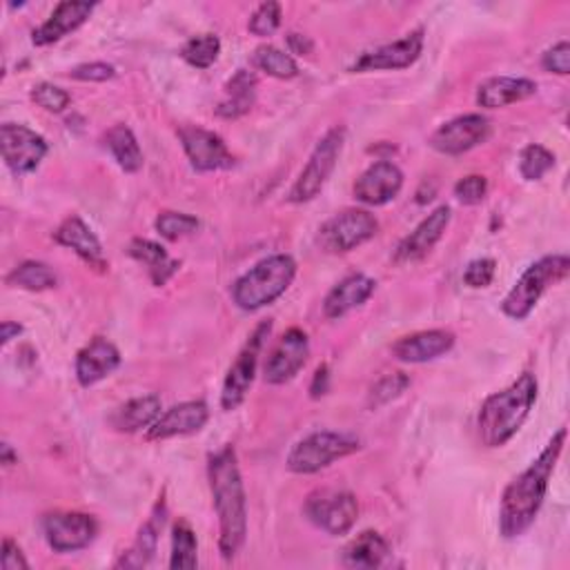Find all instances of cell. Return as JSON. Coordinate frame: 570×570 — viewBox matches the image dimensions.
I'll return each instance as SVG.
<instances>
[{"mask_svg": "<svg viewBox=\"0 0 570 570\" xmlns=\"http://www.w3.org/2000/svg\"><path fill=\"white\" fill-rule=\"evenodd\" d=\"M310 357V339L302 328H291L288 332H283V337L276 341L272 348L263 377L272 386H281L293 381L302 368L308 363Z\"/></svg>", "mask_w": 570, "mask_h": 570, "instance_id": "obj_15", "label": "cell"}, {"mask_svg": "<svg viewBox=\"0 0 570 570\" xmlns=\"http://www.w3.org/2000/svg\"><path fill=\"white\" fill-rule=\"evenodd\" d=\"M328 390H330V368H328V363H321L315 370V377L310 383V397L321 399L324 394H328Z\"/></svg>", "mask_w": 570, "mask_h": 570, "instance_id": "obj_46", "label": "cell"}, {"mask_svg": "<svg viewBox=\"0 0 570 570\" xmlns=\"http://www.w3.org/2000/svg\"><path fill=\"white\" fill-rule=\"evenodd\" d=\"M210 410L203 401H183L166 410L150 428H148V442H163L172 437H186L199 433L208 423Z\"/></svg>", "mask_w": 570, "mask_h": 570, "instance_id": "obj_17", "label": "cell"}, {"mask_svg": "<svg viewBox=\"0 0 570 570\" xmlns=\"http://www.w3.org/2000/svg\"><path fill=\"white\" fill-rule=\"evenodd\" d=\"M541 67L546 72L559 74V76L570 74V45H568V41H561V43L552 45L550 50H546V54L541 56Z\"/></svg>", "mask_w": 570, "mask_h": 570, "instance_id": "obj_43", "label": "cell"}, {"mask_svg": "<svg viewBox=\"0 0 570 570\" xmlns=\"http://www.w3.org/2000/svg\"><path fill=\"white\" fill-rule=\"evenodd\" d=\"M537 94V83L530 78H515V76H495L479 85L477 89V105L486 109L508 107L513 103H521Z\"/></svg>", "mask_w": 570, "mask_h": 570, "instance_id": "obj_25", "label": "cell"}, {"mask_svg": "<svg viewBox=\"0 0 570 570\" xmlns=\"http://www.w3.org/2000/svg\"><path fill=\"white\" fill-rule=\"evenodd\" d=\"M118 366H120L118 348L112 341L96 337L76 355V379L83 388H92L98 381L107 379Z\"/></svg>", "mask_w": 570, "mask_h": 570, "instance_id": "obj_22", "label": "cell"}, {"mask_svg": "<svg viewBox=\"0 0 570 570\" xmlns=\"http://www.w3.org/2000/svg\"><path fill=\"white\" fill-rule=\"evenodd\" d=\"M537 379L530 372L517 377L502 392L490 394L477 414V435L486 448L506 446L528 419L537 401Z\"/></svg>", "mask_w": 570, "mask_h": 570, "instance_id": "obj_3", "label": "cell"}, {"mask_svg": "<svg viewBox=\"0 0 570 570\" xmlns=\"http://www.w3.org/2000/svg\"><path fill=\"white\" fill-rule=\"evenodd\" d=\"M374 291H377L374 278H370L361 272L348 274L328 293V297L324 302V315L328 319H341L348 313H352L355 308H361L374 295Z\"/></svg>", "mask_w": 570, "mask_h": 570, "instance_id": "obj_23", "label": "cell"}, {"mask_svg": "<svg viewBox=\"0 0 570 570\" xmlns=\"http://www.w3.org/2000/svg\"><path fill=\"white\" fill-rule=\"evenodd\" d=\"M163 403L159 394H142L129 399L112 414V425L118 433H138L148 428L163 414Z\"/></svg>", "mask_w": 570, "mask_h": 570, "instance_id": "obj_27", "label": "cell"}, {"mask_svg": "<svg viewBox=\"0 0 570 570\" xmlns=\"http://www.w3.org/2000/svg\"><path fill=\"white\" fill-rule=\"evenodd\" d=\"M568 274L570 258L566 254H552L535 261L526 267V272L513 285V291L502 302L504 315L515 321H524L535 310V306L539 304V299L550 285L563 281Z\"/></svg>", "mask_w": 570, "mask_h": 570, "instance_id": "obj_5", "label": "cell"}, {"mask_svg": "<svg viewBox=\"0 0 570 570\" xmlns=\"http://www.w3.org/2000/svg\"><path fill=\"white\" fill-rule=\"evenodd\" d=\"M256 101V74L250 70H239L228 83H225V96L217 107V114L221 118H239L252 109Z\"/></svg>", "mask_w": 570, "mask_h": 570, "instance_id": "obj_29", "label": "cell"}, {"mask_svg": "<svg viewBox=\"0 0 570 570\" xmlns=\"http://www.w3.org/2000/svg\"><path fill=\"white\" fill-rule=\"evenodd\" d=\"M403 188V172L390 161L372 163L355 183V199L363 205L379 208L397 199Z\"/></svg>", "mask_w": 570, "mask_h": 570, "instance_id": "obj_19", "label": "cell"}, {"mask_svg": "<svg viewBox=\"0 0 570 570\" xmlns=\"http://www.w3.org/2000/svg\"><path fill=\"white\" fill-rule=\"evenodd\" d=\"M451 208L448 205H440L437 210H433L428 214L394 250V263H412L423 258L428 252H431L442 236L446 234L448 225H451Z\"/></svg>", "mask_w": 570, "mask_h": 570, "instance_id": "obj_18", "label": "cell"}, {"mask_svg": "<svg viewBox=\"0 0 570 570\" xmlns=\"http://www.w3.org/2000/svg\"><path fill=\"white\" fill-rule=\"evenodd\" d=\"M166 515H168V508H166V502L161 499L155 513L150 515V519L140 526L131 548L123 552V557L116 561V568H142L152 561L159 546V535L166 524Z\"/></svg>", "mask_w": 570, "mask_h": 570, "instance_id": "obj_26", "label": "cell"}, {"mask_svg": "<svg viewBox=\"0 0 570 570\" xmlns=\"http://www.w3.org/2000/svg\"><path fill=\"white\" fill-rule=\"evenodd\" d=\"M127 252H129L131 258H136L138 263L148 267V274H150V278H152L157 288L166 285L181 267V261L172 258L163 245H159L155 241H148V239H134L129 243Z\"/></svg>", "mask_w": 570, "mask_h": 570, "instance_id": "obj_28", "label": "cell"}, {"mask_svg": "<svg viewBox=\"0 0 570 570\" xmlns=\"http://www.w3.org/2000/svg\"><path fill=\"white\" fill-rule=\"evenodd\" d=\"M423 28L412 30L403 39L374 48L366 54H361L355 65L350 67L352 72H379V70H405L414 65L423 52Z\"/></svg>", "mask_w": 570, "mask_h": 570, "instance_id": "obj_16", "label": "cell"}, {"mask_svg": "<svg viewBox=\"0 0 570 570\" xmlns=\"http://www.w3.org/2000/svg\"><path fill=\"white\" fill-rule=\"evenodd\" d=\"M379 232V221L368 210L350 208L344 212H337L332 219H328L319 228V245L328 254H348L357 250L359 245L374 239Z\"/></svg>", "mask_w": 570, "mask_h": 570, "instance_id": "obj_8", "label": "cell"}, {"mask_svg": "<svg viewBox=\"0 0 570 570\" xmlns=\"http://www.w3.org/2000/svg\"><path fill=\"white\" fill-rule=\"evenodd\" d=\"M254 65H256L261 72H265V74H270V76H274V78H281V81H291V78L299 76V65H297V61H295L291 54H285L283 50L274 48V45H261V48H256V52H254Z\"/></svg>", "mask_w": 570, "mask_h": 570, "instance_id": "obj_34", "label": "cell"}, {"mask_svg": "<svg viewBox=\"0 0 570 570\" xmlns=\"http://www.w3.org/2000/svg\"><path fill=\"white\" fill-rule=\"evenodd\" d=\"M43 532L54 552H76L96 539L98 524L85 513L56 510L43 517Z\"/></svg>", "mask_w": 570, "mask_h": 570, "instance_id": "obj_13", "label": "cell"}, {"mask_svg": "<svg viewBox=\"0 0 570 570\" xmlns=\"http://www.w3.org/2000/svg\"><path fill=\"white\" fill-rule=\"evenodd\" d=\"M490 136V120L482 114H464L440 125L431 136V148L446 157H460L475 150Z\"/></svg>", "mask_w": 570, "mask_h": 570, "instance_id": "obj_12", "label": "cell"}, {"mask_svg": "<svg viewBox=\"0 0 570 570\" xmlns=\"http://www.w3.org/2000/svg\"><path fill=\"white\" fill-rule=\"evenodd\" d=\"M488 194V181L482 175L464 177L455 183V197L464 205H479Z\"/></svg>", "mask_w": 570, "mask_h": 570, "instance_id": "obj_41", "label": "cell"}, {"mask_svg": "<svg viewBox=\"0 0 570 570\" xmlns=\"http://www.w3.org/2000/svg\"><path fill=\"white\" fill-rule=\"evenodd\" d=\"M208 479L219 517V550L223 559H234L247 535V495L232 446L210 455Z\"/></svg>", "mask_w": 570, "mask_h": 570, "instance_id": "obj_2", "label": "cell"}, {"mask_svg": "<svg viewBox=\"0 0 570 570\" xmlns=\"http://www.w3.org/2000/svg\"><path fill=\"white\" fill-rule=\"evenodd\" d=\"M495 272H497V263L495 258H475L468 263V267L464 270V283L468 285V288H488V285L493 283L495 278Z\"/></svg>", "mask_w": 570, "mask_h": 570, "instance_id": "obj_42", "label": "cell"}, {"mask_svg": "<svg viewBox=\"0 0 570 570\" xmlns=\"http://www.w3.org/2000/svg\"><path fill=\"white\" fill-rule=\"evenodd\" d=\"M295 276L297 261L291 254L267 256L234 281L232 302L245 313H256L288 293Z\"/></svg>", "mask_w": 570, "mask_h": 570, "instance_id": "obj_4", "label": "cell"}, {"mask_svg": "<svg viewBox=\"0 0 570 570\" xmlns=\"http://www.w3.org/2000/svg\"><path fill=\"white\" fill-rule=\"evenodd\" d=\"M72 78L85 83H105L116 76V67L109 63H83L70 72Z\"/></svg>", "mask_w": 570, "mask_h": 570, "instance_id": "obj_44", "label": "cell"}, {"mask_svg": "<svg viewBox=\"0 0 570 570\" xmlns=\"http://www.w3.org/2000/svg\"><path fill=\"white\" fill-rule=\"evenodd\" d=\"M552 168H555V155L550 150H546L543 146H537V142L524 148V152L519 157V175L526 181H539Z\"/></svg>", "mask_w": 570, "mask_h": 570, "instance_id": "obj_36", "label": "cell"}, {"mask_svg": "<svg viewBox=\"0 0 570 570\" xmlns=\"http://www.w3.org/2000/svg\"><path fill=\"white\" fill-rule=\"evenodd\" d=\"M179 138L190 166L197 172H219L234 168V157L217 131L203 129L199 125H186L179 129Z\"/></svg>", "mask_w": 570, "mask_h": 570, "instance_id": "obj_14", "label": "cell"}, {"mask_svg": "<svg viewBox=\"0 0 570 570\" xmlns=\"http://www.w3.org/2000/svg\"><path fill=\"white\" fill-rule=\"evenodd\" d=\"M32 101L43 107L45 112H52V114H61L65 107H70V101L72 96L61 89L59 85H52V83H39L34 85L32 89Z\"/></svg>", "mask_w": 570, "mask_h": 570, "instance_id": "obj_40", "label": "cell"}, {"mask_svg": "<svg viewBox=\"0 0 570 570\" xmlns=\"http://www.w3.org/2000/svg\"><path fill=\"white\" fill-rule=\"evenodd\" d=\"M410 388V377L405 372H392L381 377L368 394V405L370 408H381L394 399H399L405 390Z\"/></svg>", "mask_w": 570, "mask_h": 570, "instance_id": "obj_37", "label": "cell"}, {"mask_svg": "<svg viewBox=\"0 0 570 570\" xmlns=\"http://www.w3.org/2000/svg\"><path fill=\"white\" fill-rule=\"evenodd\" d=\"M8 283L12 285V288H21V291H30V293H43V291L56 288L59 276L43 261H25L8 274Z\"/></svg>", "mask_w": 570, "mask_h": 570, "instance_id": "obj_32", "label": "cell"}, {"mask_svg": "<svg viewBox=\"0 0 570 570\" xmlns=\"http://www.w3.org/2000/svg\"><path fill=\"white\" fill-rule=\"evenodd\" d=\"M270 330H272V321L258 324L254 328V332L250 335V339L245 341L243 350L239 352L236 361L230 366L225 381H223V390H221L223 410L232 412L245 401V397L254 383L256 368H258V355H261V348H263Z\"/></svg>", "mask_w": 570, "mask_h": 570, "instance_id": "obj_9", "label": "cell"}, {"mask_svg": "<svg viewBox=\"0 0 570 570\" xmlns=\"http://www.w3.org/2000/svg\"><path fill=\"white\" fill-rule=\"evenodd\" d=\"M221 54V41L217 34H199V36H192L183 50H181V56L188 65L197 67V70H208L217 63Z\"/></svg>", "mask_w": 570, "mask_h": 570, "instance_id": "obj_35", "label": "cell"}, {"mask_svg": "<svg viewBox=\"0 0 570 570\" xmlns=\"http://www.w3.org/2000/svg\"><path fill=\"white\" fill-rule=\"evenodd\" d=\"M288 48H291V52H293V54L308 56V54H313L315 43L310 41V36H304V34H291V36H288Z\"/></svg>", "mask_w": 570, "mask_h": 570, "instance_id": "obj_47", "label": "cell"}, {"mask_svg": "<svg viewBox=\"0 0 570 570\" xmlns=\"http://www.w3.org/2000/svg\"><path fill=\"white\" fill-rule=\"evenodd\" d=\"M0 460H3V464H6V466H14V464H19V455L14 453V448H12L10 444H3V446H0Z\"/></svg>", "mask_w": 570, "mask_h": 570, "instance_id": "obj_49", "label": "cell"}, {"mask_svg": "<svg viewBox=\"0 0 570 570\" xmlns=\"http://www.w3.org/2000/svg\"><path fill=\"white\" fill-rule=\"evenodd\" d=\"M107 148L118 163V168L127 175H136L142 168V152L134 131L127 125H114L105 136Z\"/></svg>", "mask_w": 570, "mask_h": 570, "instance_id": "obj_31", "label": "cell"}, {"mask_svg": "<svg viewBox=\"0 0 570 570\" xmlns=\"http://www.w3.org/2000/svg\"><path fill=\"white\" fill-rule=\"evenodd\" d=\"M3 568L6 570H28L30 568V561L25 559L21 546L12 537L3 539Z\"/></svg>", "mask_w": 570, "mask_h": 570, "instance_id": "obj_45", "label": "cell"}, {"mask_svg": "<svg viewBox=\"0 0 570 570\" xmlns=\"http://www.w3.org/2000/svg\"><path fill=\"white\" fill-rule=\"evenodd\" d=\"M0 150H3L6 166L17 175H32L48 157V140L19 123H3L0 127Z\"/></svg>", "mask_w": 570, "mask_h": 570, "instance_id": "obj_11", "label": "cell"}, {"mask_svg": "<svg viewBox=\"0 0 570 570\" xmlns=\"http://www.w3.org/2000/svg\"><path fill=\"white\" fill-rule=\"evenodd\" d=\"M157 232L168 241H179L199 230V219L186 212H161L155 223Z\"/></svg>", "mask_w": 570, "mask_h": 570, "instance_id": "obj_38", "label": "cell"}, {"mask_svg": "<svg viewBox=\"0 0 570 570\" xmlns=\"http://www.w3.org/2000/svg\"><path fill=\"white\" fill-rule=\"evenodd\" d=\"M453 346L455 335L451 330H421L394 341L392 355L403 363H425L444 357Z\"/></svg>", "mask_w": 570, "mask_h": 570, "instance_id": "obj_20", "label": "cell"}, {"mask_svg": "<svg viewBox=\"0 0 570 570\" xmlns=\"http://www.w3.org/2000/svg\"><path fill=\"white\" fill-rule=\"evenodd\" d=\"M361 448V442L346 433L319 431L293 446L288 453V468L297 475H315L337 460H344Z\"/></svg>", "mask_w": 570, "mask_h": 570, "instance_id": "obj_6", "label": "cell"}, {"mask_svg": "<svg viewBox=\"0 0 570 570\" xmlns=\"http://www.w3.org/2000/svg\"><path fill=\"white\" fill-rule=\"evenodd\" d=\"M566 435V428H559L548 446L541 451V455L506 486L499 506V532L506 539L521 537L537 519L548 493L550 477L561 457Z\"/></svg>", "mask_w": 570, "mask_h": 570, "instance_id": "obj_1", "label": "cell"}, {"mask_svg": "<svg viewBox=\"0 0 570 570\" xmlns=\"http://www.w3.org/2000/svg\"><path fill=\"white\" fill-rule=\"evenodd\" d=\"M199 563V541L194 528L186 521L179 519L172 528V557H170V568H197Z\"/></svg>", "mask_w": 570, "mask_h": 570, "instance_id": "obj_33", "label": "cell"}, {"mask_svg": "<svg viewBox=\"0 0 570 570\" xmlns=\"http://www.w3.org/2000/svg\"><path fill=\"white\" fill-rule=\"evenodd\" d=\"M54 239L59 245L74 250L89 267H94L98 272L107 270V258H105L103 245L81 217H67L54 232Z\"/></svg>", "mask_w": 570, "mask_h": 570, "instance_id": "obj_24", "label": "cell"}, {"mask_svg": "<svg viewBox=\"0 0 570 570\" xmlns=\"http://www.w3.org/2000/svg\"><path fill=\"white\" fill-rule=\"evenodd\" d=\"M388 552H390L388 541L379 532L366 530L346 546L344 566L357 568V570H372L386 561Z\"/></svg>", "mask_w": 570, "mask_h": 570, "instance_id": "obj_30", "label": "cell"}, {"mask_svg": "<svg viewBox=\"0 0 570 570\" xmlns=\"http://www.w3.org/2000/svg\"><path fill=\"white\" fill-rule=\"evenodd\" d=\"M94 8V3H85V0H65V3H59L52 17L32 34V43L36 48L59 43L61 39L85 25Z\"/></svg>", "mask_w": 570, "mask_h": 570, "instance_id": "obj_21", "label": "cell"}, {"mask_svg": "<svg viewBox=\"0 0 570 570\" xmlns=\"http://www.w3.org/2000/svg\"><path fill=\"white\" fill-rule=\"evenodd\" d=\"M304 510L317 528L332 537L350 532L359 519V502L348 490H315Z\"/></svg>", "mask_w": 570, "mask_h": 570, "instance_id": "obj_10", "label": "cell"}, {"mask_svg": "<svg viewBox=\"0 0 570 570\" xmlns=\"http://www.w3.org/2000/svg\"><path fill=\"white\" fill-rule=\"evenodd\" d=\"M346 142V129L344 127H332L326 131V136L317 142L315 152L310 155L308 166L302 170L299 179L295 181L288 201L291 203H308L313 199L319 197V192L324 190V186L328 183V179L332 177L337 161L341 157Z\"/></svg>", "mask_w": 570, "mask_h": 570, "instance_id": "obj_7", "label": "cell"}, {"mask_svg": "<svg viewBox=\"0 0 570 570\" xmlns=\"http://www.w3.org/2000/svg\"><path fill=\"white\" fill-rule=\"evenodd\" d=\"M21 332H23V326H19L14 321H3V326H0V341H3V346H8Z\"/></svg>", "mask_w": 570, "mask_h": 570, "instance_id": "obj_48", "label": "cell"}, {"mask_svg": "<svg viewBox=\"0 0 570 570\" xmlns=\"http://www.w3.org/2000/svg\"><path fill=\"white\" fill-rule=\"evenodd\" d=\"M281 19H283L281 6H278V3H272V0H270V3H261V6L256 8V12L252 14L247 28H250V32H252L254 36L265 39V36H272V34L281 28Z\"/></svg>", "mask_w": 570, "mask_h": 570, "instance_id": "obj_39", "label": "cell"}]
</instances>
